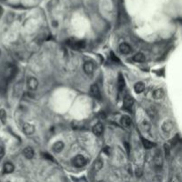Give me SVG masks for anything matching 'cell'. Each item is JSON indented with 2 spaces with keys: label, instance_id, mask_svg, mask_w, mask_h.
Here are the masks:
<instances>
[{
  "label": "cell",
  "instance_id": "obj_2",
  "mask_svg": "<svg viewBox=\"0 0 182 182\" xmlns=\"http://www.w3.org/2000/svg\"><path fill=\"white\" fill-rule=\"evenodd\" d=\"M72 163H73V165L75 167L81 168V167L85 166V164L87 163V161H86V159H85V156H83L81 155H78V156H77L76 157L73 158Z\"/></svg>",
  "mask_w": 182,
  "mask_h": 182
},
{
  "label": "cell",
  "instance_id": "obj_3",
  "mask_svg": "<svg viewBox=\"0 0 182 182\" xmlns=\"http://www.w3.org/2000/svg\"><path fill=\"white\" fill-rule=\"evenodd\" d=\"M174 127V124L171 120H166L163 124H162V129L165 133H170Z\"/></svg>",
  "mask_w": 182,
  "mask_h": 182
},
{
  "label": "cell",
  "instance_id": "obj_20",
  "mask_svg": "<svg viewBox=\"0 0 182 182\" xmlns=\"http://www.w3.org/2000/svg\"><path fill=\"white\" fill-rule=\"evenodd\" d=\"M14 170V165H13L12 163H6L4 164V172L5 173H12Z\"/></svg>",
  "mask_w": 182,
  "mask_h": 182
},
{
  "label": "cell",
  "instance_id": "obj_4",
  "mask_svg": "<svg viewBox=\"0 0 182 182\" xmlns=\"http://www.w3.org/2000/svg\"><path fill=\"white\" fill-rule=\"evenodd\" d=\"M91 94L95 98L96 100H101V94L100 88L97 85H95V83L91 86Z\"/></svg>",
  "mask_w": 182,
  "mask_h": 182
},
{
  "label": "cell",
  "instance_id": "obj_23",
  "mask_svg": "<svg viewBox=\"0 0 182 182\" xmlns=\"http://www.w3.org/2000/svg\"><path fill=\"white\" fill-rule=\"evenodd\" d=\"M7 80H3L0 82V93H5L6 91V87H7Z\"/></svg>",
  "mask_w": 182,
  "mask_h": 182
},
{
  "label": "cell",
  "instance_id": "obj_1",
  "mask_svg": "<svg viewBox=\"0 0 182 182\" xmlns=\"http://www.w3.org/2000/svg\"><path fill=\"white\" fill-rule=\"evenodd\" d=\"M67 45L75 50H81L85 47V42L83 40H77L70 38L67 40Z\"/></svg>",
  "mask_w": 182,
  "mask_h": 182
},
{
  "label": "cell",
  "instance_id": "obj_6",
  "mask_svg": "<svg viewBox=\"0 0 182 182\" xmlns=\"http://www.w3.org/2000/svg\"><path fill=\"white\" fill-rule=\"evenodd\" d=\"M133 104H134V100H133L132 97H131L130 95H127V96L124 97V100H123V107H124V108L130 110L132 108Z\"/></svg>",
  "mask_w": 182,
  "mask_h": 182
},
{
  "label": "cell",
  "instance_id": "obj_15",
  "mask_svg": "<svg viewBox=\"0 0 182 182\" xmlns=\"http://www.w3.org/2000/svg\"><path fill=\"white\" fill-rule=\"evenodd\" d=\"M125 87V81L124 78L123 77L122 74H119L118 76V79H117V88L120 92H122L123 90V88Z\"/></svg>",
  "mask_w": 182,
  "mask_h": 182
},
{
  "label": "cell",
  "instance_id": "obj_5",
  "mask_svg": "<svg viewBox=\"0 0 182 182\" xmlns=\"http://www.w3.org/2000/svg\"><path fill=\"white\" fill-rule=\"evenodd\" d=\"M27 85H28V87H29L30 90L35 91L38 86V81L35 77H30L27 81Z\"/></svg>",
  "mask_w": 182,
  "mask_h": 182
},
{
  "label": "cell",
  "instance_id": "obj_29",
  "mask_svg": "<svg viewBox=\"0 0 182 182\" xmlns=\"http://www.w3.org/2000/svg\"><path fill=\"white\" fill-rule=\"evenodd\" d=\"M164 149H165V155L167 156H169V155H170V147L168 146V144L164 145Z\"/></svg>",
  "mask_w": 182,
  "mask_h": 182
},
{
  "label": "cell",
  "instance_id": "obj_25",
  "mask_svg": "<svg viewBox=\"0 0 182 182\" xmlns=\"http://www.w3.org/2000/svg\"><path fill=\"white\" fill-rule=\"evenodd\" d=\"M110 59H111L112 61H114V62H116V63H119V62H120V60L117 57L116 54H115L113 52H110Z\"/></svg>",
  "mask_w": 182,
  "mask_h": 182
},
{
  "label": "cell",
  "instance_id": "obj_22",
  "mask_svg": "<svg viewBox=\"0 0 182 182\" xmlns=\"http://www.w3.org/2000/svg\"><path fill=\"white\" fill-rule=\"evenodd\" d=\"M141 141H142V144H143V147L146 148V149H150L153 148V143H151L148 139H145V138H141Z\"/></svg>",
  "mask_w": 182,
  "mask_h": 182
},
{
  "label": "cell",
  "instance_id": "obj_7",
  "mask_svg": "<svg viewBox=\"0 0 182 182\" xmlns=\"http://www.w3.org/2000/svg\"><path fill=\"white\" fill-rule=\"evenodd\" d=\"M22 130H23V132L26 135H32L35 132V126L32 124H30V123H27L23 124Z\"/></svg>",
  "mask_w": 182,
  "mask_h": 182
},
{
  "label": "cell",
  "instance_id": "obj_31",
  "mask_svg": "<svg viewBox=\"0 0 182 182\" xmlns=\"http://www.w3.org/2000/svg\"><path fill=\"white\" fill-rule=\"evenodd\" d=\"M124 147H125V148L127 149V151L129 153L130 152V146H129V144L128 143H124Z\"/></svg>",
  "mask_w": 182,
  "mask_h": 182
},
{
  "label": "cell",
  "instance_id": "obj_14",
  "mask_svg": "<svg viewBox=\"0 0 182 182\" xmlns=\"http://www.w3.org/2000/svg\"><path fill=\"white\" fill-rule=\"evenodd\" d=\"M64 148V143L62 141H57L52 145V150L55 153H60Z\"/></svg>",
  "mask_w": 182,
  "mask_h": 182
},
{
  "label": "cell",
  "instance_id": "obj_9",
  "mask_svg": "<svg viewBox=\"0 0 182 182\" xmlns=\"http://www.w3.org/2000/svg\"><path fill=\"white\" fill-rule=\"evenodd\" d=\"M103 131H104V127H103V124L101 123H97L92 128V132L96 136H101L102 134Z\"/></svg>",
  "mask_w": 182,
  "mask_h": 182
},
{
  "label": "cell",
  "instance_id": "obj_16",
  "mask_svg": "<svg viewBox=\"0 0 182 182\" xmlns=\"http://www.w3.org/2000/svg\"><path fill=\"white\" fill-rule=\"evenodd\" d=\"M121 123L123 127H129L132 123V119L128 116H123L121 118Z\"/></svg>",
  "mask_w": 182,
  "mask_h": 182
},
{
  "label": "cell",
  "instance_id": "obj_12",
  "mask_svg": "<svg viewBox=\"0 0 182 182\" xmlns=\"http://www.w3.org/2000/svg\"><path fill=\"white\" fill-rule=\"evenodd\" d=\"M119 51L123 54H129L132 52V48H131V46L128 44H126V43H122L119 46Z\"/></svg>",
  "mask_w": 182,
  "mask_h": 182
},
{
  "label": "cell",
  "instance_id": "obj_13",
  "mask_svg": "<svg viewBox=\"0 0 182 182\" xmlns=\"http://www.w3.org/2000/svg\"><path fill=\"white\" fill-rule=\"evenodd\" d=\"M93 69H94V66H93V64L91 61H86L85 63V65H83V70H85V72L87 75L92 74Z\"/></svg>",
  "mask_w": 182,
  "mask_h": 182
},
{
  "label": "cell",
  "instance_id": "obj_11",
  "mask_svg": "<svg viewBox=\"0 0 182 182\" xmlns=\"http://www.w3.org/2000/svg\"><path fill=\"white\" fill-rule=\"evenodd\" d=\"M154 164H155L156 168H161L163 165V157L159 152H157L155 157H154Z\"/></svg>",
  "mask_w": 182,
  "mask_h": 182
},
{
  "label": "cell",
  "instance_id": "obj_28",
  "mask_svg": "<svg viewBox=\"0 0 182 182\" xmlns=\"http://www.w3.org/2000/svg\"><path fill=\"white\" fill-rule=\"evenodd\" d=\"M43 156H44L45 158L48 159V160H51V161H54L53 157H52V156L50 155V154H48V153H43Z\"/></svg>",
  "mask_w": 182,
  "mask_h": 182
},
{
  "label": "cell",
  "instance_id": "obj_17",
  "mask_svg": "<svg viewBox=\"0 0 182 182\" xmlns=\"http://www.w3.org/2000/svg\"><path fill=\"white\" fill-rule=\"evenodd\" d=\"M103 167V162L101 158H97L94 163H93V170L98 172V171H100L101 170V168Z\"/></svg>",
  "mask_w": 182,
  "mask_h": 182
},
{
  "label": "cell",
  "instance_id": "obj_21",
  "mask_svg": "<svg viewBox=\"0 0 182 182\" xmlns=\"http://www.w3.org/2000/svg\"><path fill=\"white\" fill-rule=\"evenodd\" d=\"M145 60H146L145 55L141 52H139V53H137L133 56V61H135L137 62H144Z\"/></svg>",
  "mask_w": 182,
  "mask_h": 182
},
{
  "label": "cell",
  "instance_id": "obj_8",
  "mask_svg": "<svg viewBox=\"0 0 182 182\" xmlns=\"http://www.w3.org/2000/svg\"><path fill=\"white\" fill-rule=\"evenodd\" d=\"M17 73H18L17 68L16 67H11L7 71V76H6V80H7V81L12 80L15 77V76L17 75Z\"/></svg>",
  "mask_w": 182,
  "mask_h": 182
},
{
  "label": "cell",
  "instance_id": "obj_18",
  "mask_svg": "<svg viewBox=\"0 0 182 182\" xmlns=\"http://www.w3.org/2000/svg\"><path fill=\"white\" fill-rule=\"evenodd\" d=\"M153 97L155 98L156 100H161L163 99V98L164 97V91L163 89H157L156 90L155 92H154L153 93Z\"/></svg>",
  "mask_w": 182,
  "mask_h": 182
},
{
  "label": "cell",
  "instance_id": "obj_30",
  "mask_svg": "<svg viewBox=\"0 0 182 182\" xmlns=\"http://www.w3.org/2000/svg\"><path fill=\"white\" fill-rule=\"evenodd\" d=\"M5 156V149L3 147H0V159Z\"/></svg>",
  "mask_w": 182,
  "mask_h": 182
},
{
  "label": "cell",
  "instance_id": "obj_26",
  "mask_svg": "<svg viewBox=\"0 0 182 182\" xmlns=\"http://www.w3.org/2000/svg\"><path fill=\"white\" fill-rule=\"evenodd\" d=\"M141 127L144 129V131H149L150 130V124H149V123H148V122H143L142 123V124H141Z\"/></svg>",
  "mask_w": 182,
  "mask_h": 182
},
{
  "label": "cell",
  "instance_id": "obj_19",
  "mask_svg": "<svg viewBox=\"0 0 182 182\" xmlns=\"http://www.w3.org/2000/svg\"><path fill=\"white\" fill-rule=\"evenodd\" d=\"M145 90V85L142 82H138L136 85H134V91L137 93H141Z\"/></svg>",
  "mask_w": 182,
  "mask_h": 182
},
{
  "label": "cell",
  "instance_id": "obj_10",
  "mask_svg": "<svg viewBox=\"0 0 182 182\" xmlns=\"http://www.w3.org/2000/svg\"><path fill=\"white\" fill-rule=\"evenodd\" d=\"M22 153H23V156H24L26 158H28V159H31V158H33L34 154H35L33 148H31L30 147H27V148H25L23 149Z\"/></svg>",
  "mask_w": 182,
  "mask_h": 182
},
{
  "label": "cell",
  "instance_id": "obj_32",
  "mask_svg": "<svg viewBox=\"0 0 182 182\" xmlns=\"http://www.w3.org/2000/svg\"><path fill=\"white\" fill-rule=\"evenodd\" d=\"M100 182H104V181H100Z\"/></svg>",
  "mask_w": 182,
  "mask_h": 182
},
{
  "label": "cell",
  "instance_id": "obj_24",
  "mask_svg": "<svg viewBox=\"0 0 182 182\" xmlns=\"http://www.w3.org/2000/svg\"><path fill=\"white\" fill-rule=\"evenodd\" d=\"M0 120L2 123H6V112L5 109H0Z\"/></svg>",
  "mask_w": 182,
  "mask_h": 182
},
{
  "label": "cell",
  "instance_id": "obj_27",
  "mask_svg": "<svg viewBox=\"0 0 182 182\" xmlns=\"http://www.w3.org/2000/svg\"><path fill=\"white\" fill-rule=\"evenodd\" d=\"M135 174H136L137 177H141L142 174H143L142 169H141V168H137L136 171H135Z\"/></svg>",
  "mask_w": 182,
  "mask_h": 182
}]
</instances>
